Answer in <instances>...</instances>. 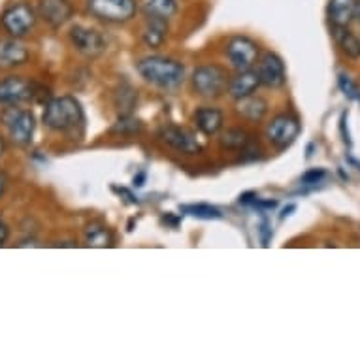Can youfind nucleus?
<instances>
[{
  "mask_svg": "<svg viewBox=\"0 0 360 360\" xmlns=\"http://www.w3.org/2000/svg\"><path fill=\"white\" fill-rule=\"evenodd\" d=\"M354 19H356V21H360V0H359V2H356V10H354Z\"/></svg>",
  "mask_w": 360,
  "mask_h": 360,
  "instance_id": "f704fd0d",
  "label": "nucleus"
},
{
  "mask_svg": "<svg viewBox=\"0 0 360 360\" xmlns=\"http://www.w3.org/2000/svg\"><path fill=\"white\" fill-rule=\"evenodd\" d=\"M143 10H146L149 18H159L168 21L179 10V2L177 0H146Z\"/></svg>",
  "mask_w": 360,
  "mask_h": 360,
  "instance_id": "4be33fe9",
  "label": "nucleus"
},
{
  "mask_svg": "<svg viewBox=\"0 0 360 360\" xmlns=\"http://www.w3.org/2000/svg\"><path fill=\"white\" fill-rule=\"evenodd\" d=\"M70 41L72 46L76 48V51H79V53L89 57V59H95V57H98V55L106 51V40H104V36L101 32H96V30L82 27V25L72 27Z\"/></svg>",
  "mask_w": 360,
  "mask_h": 360,
  "instance_id": "9d476101",
  "label": "nucleus"
},
{
  "mask_svg": "<svg viewBox=\"0 0 360 360\" xmlns=\"http://www.w3.org/2000/svg\"><path fill=\"white\" fill-rule=\"evenodd\" d=\"M325 177H326V170H323V168H311V170H307L306 174L300 177V184L302 185H317V184H321Z\"/></svg>",
  "mask_w": 360,
  "mask_h": 360,
  "instance_id": "cd10ccee",
  "label": "nucleus"
},
{
  "mask_svg": "<svg viewBox=\"0 0 360 360\" xmlns=\"http://www.w3.org/2000/svg\"><path fill=\"white\" fill-rule=\"evenodd\" d=\"M38 15L49 27L59 29L70 21L74 15V6L70 4V0H38Z\"/></svg>",
  "mask_w": 360,
  "mask_h": 360,
  "instance_id": "ddd939ff",
  "label": "nucleus"
},
{
  "mask_svg": "<svg viewBox=\"0 0 360 360\" xmlns=\"http://www.w3.org/2000/svg\"><path fill=\"white\" fill-rule=\"evenodd\" d=\"M338 85H340V91L347 96L349 101L360 102V87L347 76V74H340V77H338Z\"/></svg>",
  "mask_w": 360,
  "mask_h": 360,
  "instance_id": "bb28decb",
  "label": "nucleus"
},
{
  "mask_svg": "<svg viewBox=\"0 0 360 360\" xmlns=\"http://www.w3.org/2000/svg\"><path fill=\"white\" fill-rule=\"evenodd\" d=\"M224 53L229 63L238 72L249 70L257 65V59H259V44L248 36H232L231 40L226 41Z\"/></svg>",
  "mask_w": 360,
  "mask_h": 360,
  "instance_id": "0eeeda50",
  "label": "nucleus"
},
{
  "mask_svg": "<svg viewBox=\"0 0 360 360\" xmlns=\"http://www.w3.org/2000/svg\"><path fill=\"white\" fill-rule=\"evenodd\" d=\"M8 181H10V179H8V174H6V172L0 170V196H2V195H4V193H6Z\"/></svg>",
  "mask_w": 360,
  "mask_h": 360,
  "instance_id": "2f4dec72",
  "label": "nucleus"
},
{
  "mask_svg": "<svg viewBox=\"0 0 360 360\" xmlns=\"http://www.w3.org/2000/svg\"><path fill=\"white\" fill-rule=\"evenodd\" d=\"M85 243L89 248H112L113 236L106 224L91 223L85 229Z\"/></svg>",
  "mask_w": 360,
  "mask_h": 360,
  "instance_id": "412c9836",
  "label": "nucleus"
},
{
  "mask_svg": "<svg viewBox=\"0 0 360 360\" xmlns=\"http://www.w3.org/2000/svg\"><path fill=\"white\" fill-rule=\"evenodd\" d=\"M300 121L290 115V113H279L272 119V123L266 129V136L278 149H287L296 142V138L300 134Z\"/></svg>",
  "mask_w": 360,
  "mask_h": 360,
  "instance_id": "6e6552de",
  "label": "nucleus"
},
{
  "mask_svg": "<svg viewBox=\"0 0 360 360\" xmlns=\"http://www.w3.org/2000/svg\"><path fill=\"white\" fill-rule=\"evenodd\" d=\"M143 179H146V174H140L138 177H134V185H136V187H142Z\"/></svg>",
  "mask_w": 360,
  "mask_h": 360,
  "instance_id": "473e14b6",
  "label": "nucleus"
},
{
  "mask_svg": "<svg viewBox=\"0 0 360 360\" xmlns=\"http://www.w3.org/2000/svg\"><path fill=\"white\" fill-rule=\"evenodd\" d=\"M181 212L191 215V217L204 219V221H215V219H223L221 210L210 204H189V206L181 207Z\"/></svg>",
  "mask_w": 360,
  "mask_h": 360,
  "instance_id": "b1692460",
  "label": "nucleus"
},
{
  "mask_svg": "<svg viewBox=\"0 0 360 360\" xmlns=\"http://www.w3.org/2000/svg\"><path fill=\"white\" fill-rule=\"evenodd\" d=\"M87 8L96 19L113 25L127 23L138 12L136 0H87Z\"/></svg>",
  "mask_w": 360,
  "mask_h": 360,
  "instance_id": "39448f33",
  "label": "nucleus"
},
{
  "mask_svg": "<svg viewBox=\"0 0 360 360\" xmlns=\"http://www.w3.org/2000/svg\"><path fill=\"white\" fill-rule=\"evenodd\" d=\"M142 123L134 119L132 115H121L119 121L113 124L112 132L115 134H138V132H142Z\"/></svg>",
  "mask_w": 360,
  "mask_h": 360,
  "instance_id": "a878e982",
  "label": "nucleus"
},
{
  "mask_svg": "<svg viewBox=\"0 0 360 360\" xmlns=\"http://www.w3.org/2000/svg\"><path fill=\"white\" fill-rule=\"evenodd\" d=\"M83 108L74 96H57L48 101L44 108L41 121L51 130L57 132H70L83 124Z\"/></svg>",
  "mask_w": 360,
  "mask_h": 360,
  "instance_id": "f03ea898",
  "label": "nucleus"
},
{
  "mask_svg": "<svg viewBox=\"0 0 360 360\" xmlns=\"http://www.w3.org/2000/svg\"><path fill=\"white\" fill-rule=\"evenodd\" d=\"M260 85L268 89H281L287 82V70H285L283 59L276 53H264L260 57L257 66Z\"/></svg>",
  "mask_w": 360,
  "mask_h": 360,
  "instance_id": "9b49d317",
  "label": "nucleus"
},
{
  "mask_svg": "<svg viewBox=\"0 0 360 360\" xmlns=\"http://www.w3.org/2000/svg\"><path fill=\"white\" fill-rule=\"evenodd\" d=\"M136 102L138 93L130 85H121V89L115 93V108L121 115H130L132 108L136 106Z\"/></svg>",
  "mask_w": 360,
  "mask_h": 360,
  "instance_id": "5701e85b",
  "label": "nucleus"
},
{
  "mask_svg": "<svg viewBox=\"0 0 360 360\" xmlns=\"http://www.w3.org/2000/svg\"><path fill=\"white\" fill-rule=\"evenodd\" d=\"M0 119H2V123L8 129L10 140L15 146H29L32 142L36 129V117L30 110H21L19 106H6Z\"/></svg>",
  "mask_w": 360,
  "mask_h": 360,
  "instance_id": "7ed1b4c3",
  "label": "nucleus"
},
{
  "mask_svg": "<svg viewBox=\"0 0 360 360\" xmlns=\"http://www.w3.org/2000/svg\"><path fill=\"white\" fill-rule=\"evenodd\" d=\"M249 142V134L243 129H229L221 136V143L229 149H245Z\"/></svg>",
  "mask_w": 360,
  "mask_h": 360,
  "instance_id": "393cba45",
  "label": "nucleus"
},
{
  "mask_svg": "<svg viewBox=\"0 0 360 360\" xmlns=\"http://www.w3.org/2000/svg\"><path fill=\"white\" fill-rule=\"evenodd\" d=\"M138 74L148 83L160 89H176L185 79V68L168 57H146L136 65Z\"/></svg>",
  "mask_w": 360,
  "mask_h": 360,
  "instance_id": "f257e3e1",
  "label": "nucleus"
},
{
  "mask_svg": "<svg viewBox=\"0 0 360 360\" xmlns=\"http://www.w3.org/2000/svg\"><path fill=\"white\" fill-rule=\"evenodd\" d=\"M349 162H351V165H353V166H356V170L360 172V160H356V159H349Z\"/></svg>",
  "mask_w": 360,
  "mask_h": 360,
  "instance_id": "c9c22d12",
  "label": "nucleus"
},
{
  "mask_svg": "<svg viewBox=\"0 0 360 360\" xmlns=\"http://www.w3.org/2000/svg\"><path fill=\"white\" fill-rule=\"evenodd\" d=\"M340 129H342V136L343 142L351 146V136H349V130H347V113H343L342 119H340Z\"/></svg>",
  "mask_w": 360,
  "mask_h": 360,
  "instance_id": "c85d7f7f",
  "label": "nucleus"
},
{
  "mask_svg": "<svg viewBox=\"0 0 360 360\" xmlns=\"http://www.w3.org/2000/svg\"><path fill=\"white\" fill-rule=\"evenodd\" d=\"M257 200H259L257 193H243V195L240 196V204H243V206H255Z\"/></svg>",
  "mask_w": 360,
  "mask_h": 360,
  "instance_id": "c756f323",
  "label": "nucleus"
},
{
  "mask_svg": "<svg viewBox=\"0 0 360 360\" xmlns=\"http://www.w3.org/2000/svg\"><path fill=\"white\" fill-rule=\"evenodd\" d=\"M193 89L204 98H217L229 87V74L219 65L198 66L191 77Z\"/></svg>",
  "mask_w": 360,
  "mask_h": 360,
  "instance_id": "20e7f679",
  "label": "nucleus"
},
{
  "mask_svg": "<svg viewBox=\"0 0 360 360\" xmlns=\"http://www.w3.org/2000/svg\"><path fill=\"white\" fill-rule=\"evenodd\" d=\"M8 236H10V231H8L6 223H4V221H2V217H0V248L6 243Z\"/></svg>",
  "mask_w": 360,
  "mask_h": 360,
  "instance_id": "7c9ffc66",
  "label": "nucleus"
},
{
  "mask_svg": "<svg viewBox=\"0 0 360 360\" xmlns=\"http://www.w3.org/2000/svg\"><path fill=\"white\" fill-rule=\"evenodd\" d=\"M4 149H6V143H4V138L0 136V157L4 155Z\"/></svg>",
  "mask_w": 360,
  "mask_h": 360,
  "instance_id": "72a5a7b5",
  "label": "nucleus"
},
{
  "mask_svg": "<svg viewBox=\"0 0 360 360\" xmlns=\"http://www.w3.org/2000/svg\"><path fill=\"white\" fill-rule=\"evenodd\" d=\"M166 36H168V23L166 19L149 18L142 29V40L143 44L151 49H159L165 44Z\"/></svg>",
  "mask_w": 360,
  "mask_h": 360,
  "instance_id": "f3484780",
  "label": "nucleus"
},
{
  "mask_svg": "<svg viewBox=\"0 0 360 360\" xmlns=\"http://www.w3.org/2000/svg\"><path fill=\"white\" fill-rule=\"evenodd\" d=\"M223 112L217 110V108H200V110H196L195 113V123L198 127L202 134H206V136H213V134H217L219 130L223 129Z\"/></svg>",
  "mask_w": 360,
  "mask_h": 360,
  "instance_id": "dca6fc26",
  "label": "nucleus"
},
{
  "mask_svg": "<svg viewBox=\"0 0 360 360\" xmlns=\"http://www.w3.org/2000/svg\"><path fill=\"white\" fill-rule=\"evenodd\" d=\"M359 0H330L328 2V18L334 27H347L354 19Z\"/></svg>",
  "mask_w": 360,
  "mask_h": 360,
  "instance_id": "a211bd4d",
  "label": "nucleus"
},
{
  "mask_svg": "<svg viewBox=\"0 0 360 360\" xmlns=\"http://www.w3.org/2000/svg\"><path fill=\"white\" fill-rule=\"evenodd\" d=\"M159 138L168 146V148L176 149L179 153L185 155H196L200 153V143L196 140V136L187 129H181V127H174V124H168L165 129H160Z\"/></svg>",
  "mask_w": 360,
  "mask_h": 360,
  "instance_id": "f8f14e48",
  "label": "nucleus"
},
{
  "mask_svg": "<svg viewBox=\"0 0 360 360\" xmlns=\"http://www.w3.org/2000/svg\"><path fill=\"white\" fill-rule=\"evenodd\" d=\"M29 60V49L19 38H0V70H12Z\"/></svg>",
  "mask_w": 360,
  "mask_h": 360,
  "instance_id": "4468645a",
  "label": "nucleus"
},
{
  "mask_svg": "<svg viewBox=\"0 0 360 360\" xmlns=\"http://www.w3.org/2000/svg\"><path fill=\"white\" fill-rule=\"evenodd\" d=\"M34 83L21 76H10L0 82V104L2 106H19L34 98Z\"/></svg>",
  "mask_w": 360,
  "mask_h": 360,
  "instance_id": "1a4fd4ad",
  "label": "nucleus"
},
{
  "mask_svg": "<svg viewBox=\"0 0 360 360\" xmlns=\"http://www.w3.org/2000/svg\"><path fill=\"white\" fill-rule=\"evenodd\" d=\"M266 112H268V102L262 96L251 95L238 101V113L248 121H262Z\"/></svg>",
  "mask_w": 360,
  "mask_h": 360,
  "instance_id": "6ab92c4d",
  "label": "nucleus"
},
{
  "mask_svg": "<svg viewBox=\"0 0 360 360\" xmlns=\"http://www.w3.org/2000/svg\"><path fill=\"white\" fill-rule=\"evenodd\" d=\"M334 38L338 48L349 59H360V40L347 29V27H334Z\"/></svg>",
  "mask_w": 360,
  "mask_h": 360,
  "instance_id": "aec40b11",
  "label": "nucleus"
},
{
  "mask_svg": "<svg viewBox=\"0 0 360 360\" xmlns=\"http://www.w3.org/2000/svg\"><path fill=\"white\" fill-rule=\"evenodd\" d=\"M38 13L30 4L27 2H18L2 13V27L12 38H23L34 29Z\"/></svg>",
  "mask_w": 360,
  "mask_h": 360,
  "instance_id": "423d86ee",
  "label": "nucleus"
},
{
  "mask_svg": "<svg viewBox=\"0 0 360 360\" xmlns=\"http://www.w3.org/2000/svg\"><path fill=\"white\" fill-rule=\"evenodd\" d=\"M260 87V79L257 70L249 68V70H240L236 76L229 79V95L234 101H242L245 96H251L257 93V89Z\"/></svg>",
  "mask_w": 360,
  "mask_h": 360,
  "instance_id": "2eb2a0df",
  "label": "nucleus"
}]
</instances>
